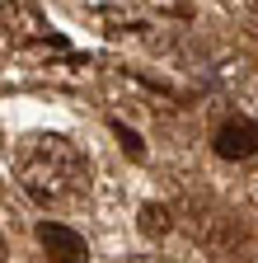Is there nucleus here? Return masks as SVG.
Here are the masks:
<instances>
[{
    "mask_svg": "<svg viewBox=\"0 0 258 263\" xmlns=\"http://www.w3.org/2000/svg\"><path fill=\"white\" fill-rule=\"evenodd\" d=\"M141 230H146L150 240H155V235H165V230H169V207H155V202H150V207L141 212Z\"/></svg>",
    "mask_w": 258,
    "mask_h": 263,
    "instance_id": "obj_4",
    "label": "nucleus"
},
{
    "mask_svg": "<svg viewBox=\"0 0 258 263\" xmlns=\"http://www.w3.org/2000/svg\"><path fill=\"white\" fill-rule=\"evenodd\" d=\"M38 245L47 249V258H61V263H80V258H89V245L75 235V230L56 226V221H43V226H38Z\"/></svg>",
    "mask_w": 258,
    "mask_h": 263,
    "instance_id": "obj_3",
    "label": "nucleus"
},
{
    "mask_svg": "<svg viewBox=\"0 0 258 263\" xmlns=\"http://www.w3.org/2000/svg\"><path fill=\"white\" fill-rule=\"evenodd\" d=\"M19 183L47 207L66 202V197H75L85 188V160L61 137H33L19 151Z\"/></svg>",
    "mask_w": 258,
    "mask_h": 263,
    "instance_id": "obj_1",
    "label": "nucleus"
},
{
    "mask_svg": "<svg viewBox=\"0 0 258 263\" xmlns=\"http://www.w3.org/2000/svg\"><path fill=\"white\" fill-rule=\"evenodd\" d=\"M211 141H216L221 160H249V155H258V118H244V113L225 118Z\"/></svg>",
    "mask_w": 258,
    "mask_h": 263,
    "instance_id": "obj_2",
    "label": "nucleus"
}]
</instances>
